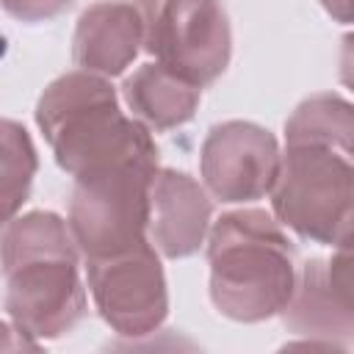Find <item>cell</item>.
Returning a JSON list of instances; mask_svg holds the SVG:
<instances>
[{
    "label": "cell",
    "mask_w": 354,
    "mask_h": 354,
    "mask_svg": "<svg viewBox=\"0 0 354 354\" xmlns=\"http://www.w3.org/2000/svg\"><path fill=\"white\" fill-rule=\"evenodd\" d=\"M210 199L205 188L183 171H155L149 185V221L152 246L166 257H188L199 249L210 227Z\"/></svg>",
    "instance_id": "9c48e42d"
},
{
    "label": "cell",
    "mask_w": 354,
    "mask_h": 354,
    "mask_svg": "<svg viewBox=\"0 0 354 354\" xmlns=\"http://www.w3.org/2000/svg\"><path fill=\"white\" fill-rule=\"evenodd\" d=\"M141 44V17L130 3L91 6L75 30L72 55L86 72L113 77L122 75L136 58Z\"/></svg>",
    "instance_id": "30bf717a"
},
{
    "label": "cell",
    "mask_w": 354,
    "mask_h": 354,
    "mask_svg": "<svg viewBox=\"0 0 354 354\" xmlns=\"http://www.w3.org/2000/svg\"><path fill=\"white\" fill-rule=\"evenodd\" d=\"M88 288L100 315L122 335H147L166 318V279L149 241L88 260Z\"/></svg>",
    "instance_id": "52a82bcc"
},
{
    "label": "cell",
    "mask_w": 354,
    "mask_h": 354,
    "mask_svg": "<svg viewBox=\"0 0 354 354\" xmlns=\"http://www.w3.org/2000/svg\"><path fill=\"white\" fill-rule=\"evenodd\" d=\"M0 6L22 22H44L64 14L72 0H0Z\"/></svg>",
    "instance_id": "9a60e30c"
},
{
    "label": "cell",
    "mask_w": 354,
    "mask_h": 354,
    "mask_svg": "<svg viewBox=\"0 0 354 354\" xmlns=\"http://www.w3.org/2000/svg\"><path fill=\"white\" fill-rule=\"evenodd\" d=\"M332 144L351 149V111L337 97H313L288 122V144Z\"/></svg>",
    "instance_id": "5bb4252c"
},
{
    "label": "cell",
    "mask_w": 354,
    "mask_h": 354,
    "mask_svg": "<svg viewBox=\"0 0 354 354\" xmlns=\"http://www.w3.org/2000/svg\"><path fill=\"white\" fill-rule=\"evenodd\" d=\"M36 122L58 166L72 177L91 163L152 138L149 127L122 113L111 83L86 69L69 72L47 86L36 108Z\"/></svg>",
    "instance_id": "277c9868"
},
{
    "label": "cell",
    "mask_w": 354,
    "mask_h": 354,
    "mask_svg": "<svg viewBox=\"0 0 354 354\" xmlns=\"http://www.w3.org/2000/svg\"><path fill=\"white\" fill-rule=\"evenodd\" d=\"M0 260L8 279L6 307L30 337H61L86 313L77 277V246L55 213H28L8 221Z\"/></svg>",
    "instance_id": "6da1fadb"
},
{
    "label": "cell",
    "mask_w": 354,
    "mask_h": 354,
    "mask_svg": "<svg viewBox=\"0 0 354 354\" xmlns=\"http://www.w3.org/2000/svg\"><path fill=\"white\" fill-rule=\"evenodd\" d=\"M351 149L332 144H288L271 185L282 224L318 243H348L351 227Z\"/></svg>",
    "instance_id": "5b68a950"
},
{
    "label": "cell",
    "mask_w": 354,
    "mask_h": 354,
    "mask_svg": "<svg viewBox=\"0 0 354 354\" xmlns=\"http://www.w3.org/2000/svg\"><path fill=\"white\" fill-rule=\"evenodd\" d=\"M141 44L160 66L194 86L213 83L230 64V19L218 0H133Z\"/></svg>",
    "instance_id": "8992f818"
},
{
    "label": "cell",
    "mask_w": 354,
    "mask_h": 354,
    "mask_svg": "<svg viewBox=\"0 0 354 354\" xmlns=\"http://www.w3.org/2000/svg\"><path fill=\"white\" fill-rule=\"evenodd\" d=\"M199 97H202L199 86L169 72L158 61L144 64L124 80V100L133 111V119L155 130L185 124L194 116Z\"/></svg>",
    "instance_id": "7c38bea8"
},
{
    "label": "cell",
    "mask_w": 354,
    "mask_h": 354,
    "mask_svg": "<svg viewBox=\"0 0 354 354\" xmlns=\"http://www.w3.org/2000/svg\"><path fill=\"white\" fill-rule=\"evenodd\" d=\"M36 174V149L28 130L11 119H0V227L14 218L30 194Z\"/></svg>",
    "instance_id": "4fadbf2b"
},
{
    "label": "cell",
    "mask_w": 354,
    "mask_h": 354,
    "mask_svg": "<svg viewBox=\"0 0 354 354\" xmlns=\"http://www.w3.org/2000/svg\"><path fill=\"white\" fill-rule=\"evenodd\" d=\"M210 296L218 313L235 321H263L293 296L296 254L263 210H238L221 216L207 241Z\"/></svg>",
    "instance_id": "7a4b0ae2"
},
{
    "label": "cell",
    "mask_w": 354,
    "mask_h": 354,
    "mask_svg": "<svg viewBox=\"0 0 354 354\" xmlns=\"http://www.w3.org/2000/svg\"><path fill=\"white\" fill-rule=\"evenodd\" d=\"M155 171L158 147L147 138L75 174L66 224L86 260L119 254L147 241Z\"/></svg>",
    "instance_id": "3957f363"
},
{
    "label": "cell",
    "mask_w": 354,
    "mask_h": 354,
    "mask_svg": "<svg viewBox=\"0 0 354 354\" xmlns=\"http://www.w3.org/2000/svg\"><path fill=\"white\" fill-rule=\"evenodd\" d=\"M279 149L268 130L252 122H224L202 144V177L221 202H249L271 191Z\"/></svg>",
    "instance_id": "ba28073f"
},
{
    "label": "cell",
    "mask_w": 354,
    "mask_h": 354,
    "mask_svg": "<svg viewBox=\"0 0 354 354\" xmlns=\"http://www.w3.org/2000/svg\"><path fill=\"white\" fill-rule=\"evenodd\" d=\"M321 3H324V6H326L332 14H337L343 22L348 19V0H321Z\"/></svg>",
    "instance_id": "2e32d148"
},
{
    "label": "cell",
    "mask_w": 354,
    "mask_h": 354,
    "mask_svg": "<svg viewBox=\"0 0 354 354\" xmlns=\"http://www.w3.org/2000/svg\"><path fill=\"white\" fill-rule=\"evenodd\" d=\"M348 254L313 260L296 274V288L285 304V324L296 332H332L335 310L348 315Z\"/></svg>",
    "instance_id": "8fae6325"
}]
</instances>
